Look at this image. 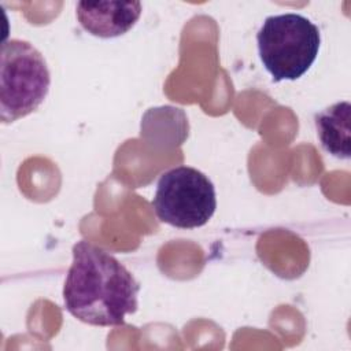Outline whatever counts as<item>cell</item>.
Returning a JSON list of instances; mask_svg holds the SVG:
<instances>
[{"label":"cell","mask_w":351,"mask_h":351,"mask_svg":"<svg viewBox=\"0 0 351 351\" xmlns=\"http://www.w3.org/2000/svg\"><path fill=\"white\" fill-rule=\"evenodd\" d=\"M152 206L165 223L180 229L200 228L215 213V188L200 170L177 166L159 177Z\"/></svg>","instance_id":"obj_4"},{"label":"cell","mask_w":351,"mask_h":351,"mask_svg":"<svg viewBox=\"0 0 351 351\" xmlns=\"http://www.w3.org/2000/svg\"><path fill=\"white\" fill-rule=\"evenodd\" d=\"M140 285L110 252L81 240L73 245V262L63 287L66 310L93 326H121L138 307Z\"/></svg>","instance_id":"obj_1"},{"label":"cell","mask_w":351,"mask_h":351,"mask_svg":"<svg viewBox=\"0 0 351 351\" xmlns=\"http://www.w3.org/2000/svg\"><path fill=\"white\" fill-rule=\"evenodd\" d=\"M351 106L340 101L315 114V128L321 145L326 152L339 158H350Z\"/></svg>","instance_id":"obj_6"},{"label":"cell","mask_w":351,"mask_h":351,"mask_svg":"<svg viewBox=\"0 0 351 351\" xmlns=\"http://www.w3.org/2000/svg\"><path fill=\"white\" fill-rule=\"evenodd\" d=\"M258 52L276 82L300 78L315 62L321 34L306 16L295 12L267 16L256 34Z\"/></svg>","instance_id":"obj_2"},{"label":"cell","mask_w":351,"mask_h":351,"mask_svg":"<svg viewBox=\"0 0 351 351\" xmlns=\"http://www.w3.org/2000/svg\"><path fill=\"white\" fill-rule=\"evenodd\" d=\"M0 59V118L11 123L41 106L49 92L51 74L41 52L25 40L3 41Z\"/></svg>","instance_id":"obj_3"},{"label":"cell","mask_w":351,"mask_h":351,"mask_svg":"<svg viewBox=\"0 0 351 351\" xmlns=\"http://www.w3.org/2000/svg\"><path fill=\"white\" fill-rule=\"evenodd\" d=\"M77 19L92 36L112 38L129 32L141 15L140 1H78Z\"/></svg>","instance_id":"obj_5"}]
</instances>
